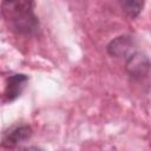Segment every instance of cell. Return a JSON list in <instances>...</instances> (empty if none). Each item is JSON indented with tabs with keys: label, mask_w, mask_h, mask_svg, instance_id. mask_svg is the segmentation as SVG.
I'll return each instance as SVG.
<instances>
[{
	"label": "cell",
	"mask_w": 151,
	"mask_h": 151,
	"mask_svg": "<svg viewBox=\"0 0 151 151\" xmlns=\"http://www.w3.org/2000/svg\"><path fill=\"white\" fill-rule=\"evenodd\" d=\"M28 83V77L22 73L11 74L6 79L4 90V103H12L21 96Z\"/></svg>",
	"instance_id": "obj_3"
},
{
	"label": "cell",
	"mask_w": 151,
	"mask_h": 151,
	"mask_svg": "<svg viewBox=\"0 0 151 151\" xmlns=\"http://www.w3.org/2000/svg\"><path fill=\"white\" fill-rule=\"evenodd\" d=\"M106 50H107L110 55H112L114 58L125 59L132 52H134L137 50V45H136V41L132 37L120 35V37H117L116 39H113L107 45Z\"/></svg>",
	"instance_id": "obj_4"
},
{
	"label": "cell",
	"mask_w": 151,
	"mask_h": 151,
	"mask_svg": "<svg viewBox=\"0 0 151 151\" xmlns=\"http://www.w3.org/2000/svg\"><path fill=\"white\" fill-rule=\"evenodd\" d=\"M120 8L123 9V12L130 17V18H136L140 14L145 0H117Z\"/></svg>",
	"instance_id": "obj_6"
},
{
	"label": "cell",
	"mask_w": 151,
	"mask_h": 151,
	"mask_svg": "<svg viewBox=\"0 0 151 151\" xmlns=\"http://www.w3.org/2000/svg\"><path fill=\"white\" fill-rule=\"evenodd\" d=\"M32 137V129L28 125H15L2 133L4 147H14L20 143L28 140Z\"/></svg>",
	"instance_id": "obj_5"
},
{
	"label": "cell",
	"mask_w": 151,
	"mask_h": 151,
	"mask_svg": "<svg viewBox=\"0 0 151 151\" xmlns=\"http://www.w3.org/2000/svg\"><path fill=\"white\" fill-rule=\"evenodd\" d=\"M125 68L130 77L133 79H142L150 74L151 72V63L146 55L136 50L125 59Z\"/></svg>",
	"instance_id": "obj_2"
},
{
	"label": "cell",
	"mask_w": 151,
	"mask_h": 151,
	"mask_svg": "<svg viewBox=\"0 0 151 151\" xmlns=\"http://www.w3.org/2000/svg\"><path fill=\"white\" fill-rule=\"evenodd\" d=\"M1 14L7 26L18 34L33 35L39 31L34 0H1Z\"/></svg>",
	"instance_id": "obj_1"
}]
</instances>
